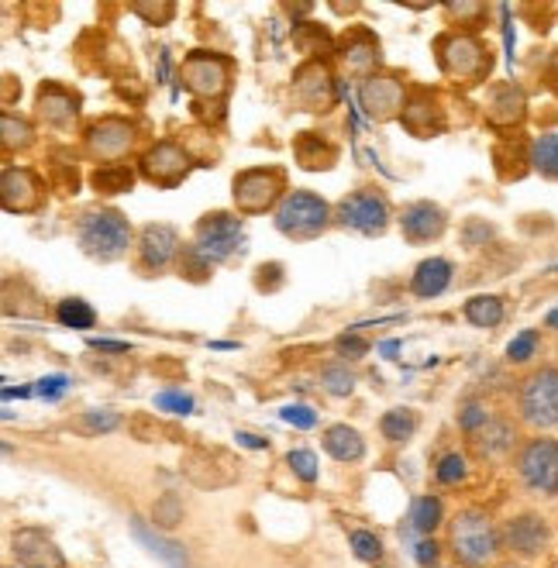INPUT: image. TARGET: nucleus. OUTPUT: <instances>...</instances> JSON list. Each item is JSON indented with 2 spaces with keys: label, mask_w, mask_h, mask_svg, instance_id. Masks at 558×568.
Returning <instances> with one entry per match:
<instances>
[{
  "label": "nucleus",
  "mask_w": 558,
  "mask_h": 568,
  "mask_svg": "<svg viewBox=\"0 0 558 568\" xmlns=\"http://www.w3.org/2000/svg\"><path fill=\"white\" fill-rule=\"evenodd\" d=\"M551 568H558V561H555V565H551Z\"/></svg>",
  "instance_id": "obj_60"
},
{
  "label": "nucleus",
  "mask_w": 558,
  "mask_h": 568,
  "mask_svg": "<svg viewBox=\"0 0 558 568\" xmlns=\"http://www.w3.org/2000/svg\"><path fill=\"white\" fill-rule=\"evenodd\" d=\"M445 14L452 18V21H463L466 28H479V18L486 14V4H463V0H452V4H445Z\"/></svg>",
  "instance_id": "obj_45"
},
{
  "label": "nucleus",
  "mask_w": 558,
  "mask_h": 568,
  "mask_svg": "<svg viewBox=\"0 0 558 568\" xmlns=\"http://www.w3.org/2000/svg\"><path fill=\"white\" fill-rule=\"evenodd\" d=\"M452 283V262L448 258H424L417 270H414V280H410V290L424 300L432 296H442Z\"/></svg>",
  "instance_id": "obj_28"
},
{
  "label": "nucleus",
  "mask_w": 558,
  "mask_h": 568,
  "mask_svg": "<svg viewBox=\"0 0 558 568\" xmlns=\"http://www.w3.org/2000/svg\"><path fill=\"white\" fill-rule=\"evenodd\" d=\"M417 424H420V417L414 414V410H407V407H397V410H386L383 414V420H379V430H383V438L386 442H407V438H414V430H417Z\"/></svg>",
  "instance_id": "obj_32"
},
{
  "label": "nucleus",
  "mask_w": 558,
  "mask_h": 568,
  "mask_svg": "<svg viewBox=\"0 0 558 568\" xmlns=\"http://www.w3.org/2000/svg\"><path fill=\"white\" fill-rule=\"evenodd\" d=\"M290 100L297 104L301 111H311V114H324L335 108L338 100V83L327 70V62L321 59H307L297 73H293V83H290Z\"/></svg>",
  "instance_id": "obj_9"
},
{
  "label": "nucleus",
  "mask_w": 558,
  "mask_h": 568,
  "mask_svg": "<svg viewBox=\"0 0 558 568\" xmlns=\"http://www.w3.org/2000/svg\"><path fill=\"white\" fill-rule=\"evenodd\" d=\"M65 389H70V376H62V373H55V376H42V379H39V386H35V393H39L42 399H59Z\"/></svg>",
  "instance_id": "obj_48"
},
{
  "label": "nucleus",
  "mask_w": 558,
  "mask_h": 568,
  "mask_svg": "<svg viewBox=\"0 0 558 568\" xmlns=\"http://www.w3.org/2000/svg\"><path fill=\"white\" fill-rule=\"evenodd\" d=\"M528 114V97L514 83H497L486 97V121L494 128H514Z\"/></svg>",
  "instance_id": "obj_22"
},
{
  "label": "nucleus",
  "mask_w": 558,
  "mask_h": 568,
  "mask_svg": "<svg viewBox=\"0 0 558 568\" xmlns=\"http://www.w3.org/2000/svg\"><path fill=\"white\" fill-rule=\"evenodd\" d=\"M520 420L535 430H555L558 427V369H538L531 379H524L520 396Z\"/></svg>",
  "instance_id": "obj_7"
},
{
  "label": "nucleus",
  "mask_w": 558,
  "mask_h": 568,
  "mask_svg": "<svg viewBox=\"0 0 558 568\" xmlns=\"http://www.w3.org/2000/svg\"><path fill=\"white\" fill-rule=\"evenodd\" d=\"M280 417H283L286 424H293V427H301V430H311V427L317 424V414H314L307 404H290V407L280 410Z\"/></svg>",
  "instance_id": "obj_47"
},
{
  "label": "nucleus",
  "mask_w": 558,
  "mask_h": 568,
  "mask_svg": "<svg viewBox=\"0 0 558 568\" xmlns=\"http://www.w3.org/2000/svg\"><path fill=\"white\" fill-rule=\"evenodd\" d=\"M535 348H538V331H520L517 338L507 345V358L514 365H520V362H528L535 355Z\"/></svg>",
  "instance_id": "obj_44"
},
{
  "label": "nucleus",
  "mask_w": 558,
  "mask_h": 568,
  "mask_svg": "<svg viewBox=\"0 0 558 568\" xmlns=\"http://www.w3.org/2000/svg\"><path fill=\"white\" fill-rule=\"evenodd\" d=\"M193 170V159L183 145L176 142H159L152 145L145 155H142V176L152 183V186H162V190H173L180 186Z\"/></svg>",
  "instance_id": "obj_13"
},
{
  "label": "nucleus",
  "mask_w": 558,
  "mask_h": 568,
  "mask_svg": "<svg viewBox=\"0 0 558 568\" xmlns=\"http://www.w3.org/2000/svg\"><path fill=\"white\" fill-rule=\"evenodd\" d=\"M0 142H4V152H21L35 142V131L24 118H14V114H0Z\"/></svg>",
  "instance_id": "obj_36"
},
{
  "label": "nucleus",
  "mask_w": 558,
  "mask_h": 568,
  "mask_svg": "<svg viewBox=\"0 0 558 568\" xmlns=\"http://www.w3.org/2000/svg\"><path fill=\"white\" fill-rule=\"evenodd\" d=\"M348 548L358 561L366 565H383L386 561V551H383V541L376 538L373 530H352L348 534Z\"/></svg>",
  "instance_id": "obj_37"
},
{
  "label": "nucleus",
  "mask_w": 558,
  "mask_h": 568,
  "mask_svg": "<svg viewBox=\"0 0 558 568\" xmlns=\"http://www.w3.org/2000/svg\"><path fill=\"white\" fill-rule=\"evenodd\" d=\"M400 227H404V235L407 242L414 245H424V242H435L445 235V227H448V214L432 204V200H417V204L404 207L400 214Z\"/></svg>",
  "instance_id": "obj_21"
},
{
  "label": "nucleus",
  "mask_w": 558,
  "mask_h": 568,
  "mask_svg": "<svg viewBox=\"0 0 558 568\" xmlns=\"http://www.w3.org/2000/svg\"><path fill=\"white\" fill-rule=\"evenodd\" d=\"M155 407L159 410H170V414H193V399L186 393H176V389H166V393H159L155 396Z\"/></svg>",
  "instance_id": "obj_46"
},
{
  "label": "nucleus",
  "mask_w": 558,
  "mask_h": 568,
  "mask_svg": "<svg viewBox=\"0 0 558 568\" xmlns=\"http://www.w3.org/2000/svg\"><path fill=\"white\" fill-rule=\"evenodd\" d=\"M335 217L342 227H352V231H358V235L376 239L389 227V204L376 190H355V193L338 200Z\"/></svg>",
  "instance_id": "obj_11"
},
{
  "label": "nucleus",
  "mask_w": 558,
  "mask_h": 568,
  "mask_svg": "<svg viewBox=\"0 0 558 568\" xmlns=\"http://www.w3.org/2000/svg\"><path fill=\"white\" fill-rule=\"evenodd\" d=\"M224 452L221 448H193L186 458H183V473L193 486H201V489H221V486H232L235 476L232 473H217V465Z\"/></svg>",
  "instance_id": "obj_25"
},
{
  "label": "nucleus",
  "mask_w": 558,
  "mask_h": 568,
  "mask_svg": "<svg viewBox=\"0 0 558 568\" xmlns=\"http://www.w3.org/2000/svg\"><path fill=\"white\" fill-rule=\"evenodd\" d=\"M255 286H258V290H266V293L280 290V286H283V265H280V262L262 265L258 276H255Z\"/></svg>",
  "instance_id": "obj_51"
},
{
  "label": "nucleus",
  "mask_w": 558,
  "mask_h": 568,
  "mask_svg": "<svg viewBox=\"0 0 558 568\" xmlns=\"http://www.w3.org/2000/svg\"><path fill=\"white\" fill-rule=\"evenodd\" d=\"M551 65H555V73H558V52H555V59H551Z\"/></svg>",
  "instance_id": "obj_58"
},
{
  "label": "nucleus",
  "mask_w": 558,
  "mask_h": 568,
  "mask_svg": "<svg viewBox=\"0 0 558 568\" xmlns=\"http://www.w3.org/2000/svg\"><path fill=\"white\" fill-rule=\"evenodd\" d=\"M338 59L345 62L348 73L369 80L379 65V39L369 28H348L345 39L338 42Z\"/></svg>",
  "instance_id": "obj_20"
},
{
  "label": "nucleus",
  "mask_w": 558,
  "mask_h": 568,
  "mask_svg": "<svg viewBox=\"0 0 558 568\" xmlns=\"http://www.w3.org/2000/svg\"><path fill=\"white\" fill-rule=\"evenodd\" d=\"M448 548L463 568H489L504 551V538L486 510L466 507L448 524Z\"/></svg>",
  "instance_id": "obj_1"
},
{
  "label": "nucleus",
  "mask_w": 558,
  "mask_h": 568,
  "mask_svg": "<svg viewBox=\"0 0 558 568\" xmlns=\"http://www.w3.org/2000/svg\"><path fill=\"white\" fill-rule=\"evenodd\" d=\"M235 438H239V445L255 448V452H258V448H270V442H266V438H258V434H248V430H239Z\"/></svg>",
  "instance_id": "obj_53"
},
{
  "label": "nucleus",
  "mask_w": 558,
  "mask_h": 568,
  "mask_svg": "<svg viewBox=\"0 0 558 568\" xmlns=\"http://www.w3.org/2000/svg\"><path fill=\"white\" fill-rule=\"evenodd\" d=\"M486 420H489V414L483 404H469V407H463V414H458V427H463L466 434H476Z\"/></svg>",
  "instance_id": "obj_49"
},
{
  "label": "nucleus",
  "mask_w": 558,
  "mask_h": 568,
  "mask_svg": "<svg viewBox=\"0 0 558 568\" xmlns=\"http://www.w3.org/2000/svg\"><path fill=\"white\" fill-rule=\"evenodd\" d=\"M517 445V430L504 417H489L476 434H473V452L486 462H500L514 452Z\"/></svg>",
  "instance_id": "obj_24"
},
{
  "label": "nucleus",
  "mask_w": 558,
  "mask_h": 568,
  "mask_svg": "<svg viewBox=\"0 0 558 568\" xmlns=\"http://www.w3.org/2000/svg\"><path fill=\"white\" fill-rule=\"evenodd\" d=\"M180 255V231L173 224H145L139 239V265L145 273L170 270Z\"/></svg>",
  "instance_id": "obj_19"
},
{
  "label": "nucleus",
  "mask_w": 558,
  "mask_h": 568,
  "mask_svg": "<svg viewBox=\"0 0 558 568\" xmlns=\"http://www.w3.org/2000/svg\"><path fill=\"white\" fill-rule=\"evenodd\" d=\"M286 465H290L293 476H297V479L317 483V458H314V452H307V448L290 452V455H286Z\"/></svg>",
  "instance_id": "obj_41"
},
{
  "label": "nucleus",
  "mask_w": 558,
  "mask_h": 568,
  "mask_svg": "<svg viewBox=\"0 0 558 568\" xmlns=\"http://www.w3.org/2000/svg\"><path fill=\"white\" fill-rule=\"evenodd\" d=\"M445 520V507L438 496H417L410 504V514H407V530H417L420 538H432V534L442 527Z\"/></svg>",
  "instance_id": "obj_30"
},
{
  "label": "nucleus",
  "mask_w": 558,
  "mask_h": 568,
  "mask_svg": "<svg viewBox=\"0 0 558 568\" xmlns=\"http://www.w3.org/2000/svg\"><path fill=\"white\" fill-rule=\"evenodd\" d=\"M152 520H155V527H162V530H170V527H176L180 520H183V504H180V496L176 493H166L155 504V510H152Z\"/></svg>",
  "instance_id": "obj_40"
},
{
  "label": "nucleus",
  "mask_w": 558,
  "mask_h": 568,
  "mask_svg": "<svg viewBox=\"0 0 558 568\" xmlns=\"http://www.w3.org/2000/svg\"><path fill=\"white\" fill-rule=\"evenodd\" d=\"M321 386L332 396H352L355 393V376L345 369V365H327V369H321Z\"/></svg>",
  "instance_id": "obj_39"
},
{
  "label": "nucleus",
  "mask_w": 558,
  "mask_h": 568,
  "mask_svg": "<svg viewBox=\"0 0 558 568\" xmlns=\"http://www.w3.org/2000/svg\"><path fill=\"white\" fill-rule=\"evenodd\" d=\"M131 11H135L139 18H145L149 24H170L173 14H176V4H170V0H159V4H131Z\"/></svg>",
  "instance_id": "obj_43"
},
{
  "label": "nucleus",
  "mask_w": 558,
  "mask_h": 568,
  "mask_svg": "<svg viewBox=\"0 0 558 568\" xmlns=\"http://www.w3.org/2000/svg\"><path fill=\"white\" fill-rule=\"evenodd\" d=\"M528 162H531V170L541 173L545 180H558V131H548V135H538L531 142Z\"/></svg>",
  "instance_id": "obj_31"
},
{
  "label": "nucleus",
  "mask_w": 558,
  "mask_h": 568,
  "mask_svg": "<svg viewBox=\"0 0 558 568\" xmlns=\"http://www.w3.org/2000/svg\"><path fill=\"white\" fill-rule=\"evenodd\" d=\"M118 427H121V417L111 410H90L80 417V430H87V434H111Z\"/></svg>",
  "instance_id": "obj_42"
},
{
  "label": "nucleus",
  "mask_w": 558,
  "mask_h": 568,
  "mask_svg": "<svg viewBox=\"0 0 558 568\" xmlns=\"http://www.w3.org/2000/svg\"><path fill=\"white\" fill-rule=\"evenodd\" d=\"M324 452L332 455L335 462H358L366 455V442H363V434H358L355 427L335 424V427L324 430Z\"/></svg>",
  "instance_id": "obj_29"
},
{
  "label": "nucleus",
  "mask_w": 558,
  "mask_h": 568,
  "mask_svg": "<svg viewBox=\"0 0 558 568\" xmlns=\"http://www.w3.org/2000/svg\"><path fill=\"white\" fill-rule=\"evenodd\" d=\"M466 476H469V462L458 455V452H452V455H445L442 462H438V469H435V479L442 483V486H458V483H466Z\"/></svg>",
  "instance_id": "obj_38"
},
{
  "label": "nucleus",
  "mask_w": 558,
  "mask_h": 568,
  "mask_svg": "<svg viewBox=\"0 0 558 568\" xmlns=\"http://www.w3.org/2000/svg\"><path fill=\"white\" fill-rule=\"evenodd\" d=\"M11 551L18 558V568H62L65 558L59 545L52 541V534L42 527H21L11 534Z\"/></svg>",
  "instance_id": "obj_17"
},
{
  "label": "nucleus",
  "mask_w": 558,
  "mask_h": 568,
  "mask_svg": "<svg viewBox=\"0 0 558 568\" xmlns=\"http://www.w3.org/2000/svg\"><path fill=\"white\" fill-rule=\"evenodd\" d=\"M283 190H286V173L280 165H270V170H245L232 183L235 207L242 214H266L270 207L283 204V196H286Z\"/></svg>",
  "instance_id": "obj_8"
},
{
  "label": "nucleus",
  "mask_w": 558,
  "mask_h": 568,
  "mask_svg": "<svg viewBox=\"0 0 558 568\" xmlns=\"http://www.w3.org/2000/svg\"><path fill=\"white\" fill-rule=\"evenodd\" d=\"M358 100H363V111L373 121H389V118H400L404 114L407 90H404V80L400 77H393V73H373L369 80H363Z\"/></svg>",
  "instance_id": "obj_14"
},
{
  "label": "nucleus",
  "mask_w": 558,
  "mask_h": 568,
  "mask_svg": "<svg viewBox=\"0 0 558 568\" xmlns=\"http://www.w3.org/2000/svg\"><path fill=\"white\" fill-rule=\"evenodd\" d=\"M35 104H39V118L52 128H70L80 114V97L59 83H42Z\"/></svg>",
  "instance_id": "obj_23"
},
{
  "label": "nucleus",
  "mask_w": 558,
  "mask_h": 568,
  "mask_svg": "<svg viewBox=\"0 0 558 568\" xmlns=\"http://www.w3.org/2000/svg\"><path fill=\"white\" fill-rule=\"evenodd\" d=\"M545 324H548V327H555V331H558V307H555V311H551V314H548V317H545Z\"/></svg>",
  "instance_id": "obj_57"
},
{
  "label": "nucleus",
  "mask_w": 558,
  "mask_h": 568,
  "mask_svg": "<svg viewBox=\"0 0 558 568\" xmlns=\"http://www.w3.org/2000/svg\"><path fill=\"white\" fill-rule=\"evenodd\" d=\"M135 139H139V131L131 121L124 118H101V121H93L87 128V155L97 159V162H104V165H118V159H124L131 149H135Z\"/></svg>",
  "instance_id": "obj_12"
},
{
  "label": "nucleus",
  "mask_w": 558,
  "mask_h": 568,
  "mask_svg": "<svg viewBox=\"0 0 558 568\" xmlns=\"http://www.w3.org/2000/svg\"><path fill=\"white\" fill-rule=\"evenodd\" d=\"M55 321H59L62 327L87 331V327H93L97 314H93V307L87 304V300H80V296H65V300H59V307H55Z\"/></svg>",
  "instance_id": "obj_34"
},
{
  "label": "nucleus",
  "mask_w": 558,
  "mask_h": 568,
  "mask_svg": "<svg viewBox=\"0 0 558 568\" xmlns=\"http://www.w3.org/2000/svg\"><path fill=\"white\" fill-rule=\"evenodd\" d=\"M131 534L155 555V558H162L170 568H190V558H186V551H183V545H176V541H166L162 534H155L142 517H131Z\"/></svg>",
  "instance_id": "obj_27"
},
{
  "label": "nucleus",
  "mask_w": 558,
  "mask_h": 568,
  "mask_svg": "<svg viewBox=\"0 0 558 568\" xmlns=\"http://www.w3.org/2000/svg\"><path fill=\"white\" fill-rule=\"evenodd\" d=\"M400 124L410 131L414 139H438L445 131V114L438 108V93L428 87H414L407 104H404Z\"/></svg>",
  "instance_id": "obj_16"
},
{
  "label": "nucleus",
  "mask_w": 558,
  "mask_h": 568,
  "mask_svg": "<svg viewBox=\"0 0 558 568\" xmlns=\"http://www.w3.org/2000/svg\"><path fill=\"white\" fill-rule=\"evenodd\" d=\"M335 348H338V355H345V358H363V355L369 352V342H366V338H358V334H342V338L335 342Z\"/></svg>",
  "instance_id": "obj_52"
},
{
  "label": "nucleus",
  "mask_w": 558,
  "mask_h": 568,
  "mask_svg": "<svg viewBox=\"0 0 558 568\" xmlns=\"http://www.w3.org/2000/svg\"><path fill=\"white\" fill-rule=\"evenodd\" d=\"M500 538H504V548L524 561H531V558H541L551 545V530L545 524V517L538 514H520L514 520H507V527L500 530Z\"/></svg>",
  "instance_id": "obj_15"
},
{
  "label": "nucleus",
  "mask_w": 558,
  "mask_h": 568,
  "mask_svg": "<svg viewBox=\"0 0 558 568\" xmlns=\"http://www.w3.org/2000/svg\"><path fill=\"white\" fill-rule=\"evenodd\" d=\"M90 348H101V352H131V345H124V342H108V338H90Z\"/></svg>",
  "instance_id": "obj_54"
},
{
  "label": "nucleus",
  "mask_w": 558,
  "mask_h": 568,
  "mask_svg": "<svg viewBox=\"0 0 558 568\" xmlns=\"http://www.w3.org/2000/svg\"><path fill=\"white\" fill-rule=\"evenodd\" d=\"M517 473L531 493L538 496H558V442L555 438H535L520 448Z\"/></svg>",
  "instance_id": "obj_10"
},
{
  "label": "nucleus",
  "mask_w": 558,
  "mask_h": 568,
  "mask_svg": "<svg viewBox=\"0 0 558 568\" xmlns=\"http://www.w3.org/2000/svg\"><path fill=\"white\" fill-rule=\"evenodd\" d=\"M293 155H297L301 170H332V165L338 162V149L332 142H324L321 135H314V131H304V135L293 142Z\"/></svg>",
  "instance_id": "obj_26"
},
{
  "label": "nucleus",
  "mask_w": 558,
  "mask_h": 568,
  "mask_svg": "<svg viewBox=\"0 0 558 568\" xmlns=\"http://www.w3.org/2000/svg\"><path fill=\"white\" fill-rule=\"evenodd\" d=\"M500 568H520V565H500Z\"/></svg>",
  "instance_id": "obj_59"
},
{
  "label": "nucleus",
  "mask_w": 558,
  "mask_h": 568,
  "mask_svg": "<svg viewBox=\"0 0 558 568\" xmlns=\"http://www.w3.org/2000/svg\"><path fill=\"white\" fill-rule=\"evenodd\" d=\"M410 551H414V558H417L420 568H438V555L442 551H438V541L435 538H420Z\"/></svg>",
  "instance_id": "obj_50"
},
{
  "label": "nucleus",
  "mask_w": 558,
  "mask_h": 568,
  "mask_svg": "<svg viewBox=\"0 0 558 568\" xmlns=\"http://www.w3.org/2000/svg\"><path fill=\"white\" fill-rule=\"evenodd\" d=\"M90 183H93V190L97 193H104V196H114V193H124V190H131V183H135V173L128 170V165H101L93 176H90Z\"/></svg>",
  "instance_id": "obj_33"
},
{
  "label": "nucleus",
  "mask_w": 558,
  "mask_h": 568,
  "mask_svg": "<svg viewBox=\"0 0 558 568\" xmlns=\"http://www.w3.org/2000/svg\"><path fill=\"white\" fill-rule=\"evenodd\" d=\"M327 224H332V207L324 204L317 193L307 190H293L283 196V204L276 207V227L280 235L293 242H314L321 239Z\"/></svg>",
  "instance_id": "obj_5"
},
{
  "label": "nucleus",
  "mask_w": 558,
  "mask_h": 568,
  "mask_svg": "<svg viewBox=\"0 0 558 568\" xmlns=\"http://www.w3.org/2000/svg\"><path fill=\"white\" fill-rule=\"evenodd\" d=\"M24 399V396H31V389H11V386H4V399Z\"/></svg>",
  "instance_id": "obj_55"
},
{
  "label": "nucleus",
  "mask_w": 558,
  "mask_h": 568,
  "mask_svg": "<svg viewBox=\"0 0 558 568\" xmlns=\"http://www.w3.org/2000/svg\"><path fill=\"white\" fill-rule=\"evenodd\" d=\"M0 204L8 214H35L42 207V180L31 170L8 165L0 176Z\"/></svg>",
  "instance_id": "obj_18"
},
{
  "label": "nucleus",
  "mask_w": 558,
  "mask_h": 568,
  "mask_svg": "<svg viewBox=\"0 0 558 568\" xmlns=\"http://www.w3.org/2000/svg\"><path fill=\"white\" fill-rule=\"evenodd\" d=\"M435 52H438L442 73L452 83L476 87L494 70V52H489V45H483L476 36H466V31H445V36H438Z\"/></svg>",
  "instance_id": "obj_3"
},
{
  "label": "nucleus",
  "mask_w": 558,
  "mask_h": 568,
  "mask_svg": "<svg viewBox=\"0 0 558 568\" xmlns=\"http://www.w3.org/2000/svg\"><path fill=\"white\" fill-rule=\"evenodd\" d=\"M397 348H400V342H386V345H383V358H397V355H393Z\"/></svg>",
  "instance_id": "obj_56"
},
{
  "label": "nucleus",
  "mask_w": 558,
  "mask_h": 568,
  "mask_svg": "<svg viewBox=\"0 0 558 568\" xmlns=\"http://www.w3.org/2000/svg\"><path fill=\"white\" fill-rule=\"evenodd\" d=\"M466 321L473 327H497L504 321V300L500 296H473L466 304Z\"/></svg>",
  "instance_id": "obj_35"
},
{
  "label": "nucleus",
  "mask_w": 558,
  "mask_h": 568,
  "mask_svg": "<svg viewBox=\"0 0 558 568\" xmlns=\"http://www.w3.org/2000/svg\"><path fill=\"white\" fill-rule=\"evenodd\" d=\"M77 242L97 262H118L131 245V224L118 211H87L77 224Z\"/></svg>",
  "instance_id": "obj_4"
},
{
  "label": "nucleus",
  "mask_w": 558,
  "mask_h": 568,
  "mask_svg": "<svg viewBox=\"0 0 558 568\" xmlns=\"http://www.w3.org/2000/svg\"><path fill=\"white\" fill-rule=\"evenodd\" d=\"M242 242H245L242 217L214 211L196 224V235H193L190 252L183 255V265H193L196 273H207L211 265L227 262L235 252H242Z\"/></svg>",
  "instance_id": "obj_2"
},
{
  "label": "nucleus",
  "mask_w": 558,
  "mask_h": 568,
  "mask_svg": "<svg viewBox=\"0 0 558 568\" xmlns=\"http://www.w3.org/2000/svg\"><path fill=\"white\" fill-rule=\"evenodd\" d=\"M180 80L196 100H214V104H221L227 87H232V59L196 49L183 59Z\"/></svg>",
  "instance_id": "obj_6"
}]
</instances>
